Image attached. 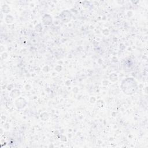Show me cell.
Segmentation results:
<instances>
[{
    "label": "cell",
    "mask_w": 148,
    "mask_h": 148,
    "mask_svg": "<svg viewBox=\"0 0 148 148\" xmlns=\"http://www.w3.org/2000/svg\"><path fill=\"white\" fill-rule=\"evenodd\" d=\"M122 90L124 93L131 95L135 93L137 89V85L135 81L132 78H127L124 80L121 85Z\"/></svg>",
    "instance_id": "cell-1"
}]
</instances>
